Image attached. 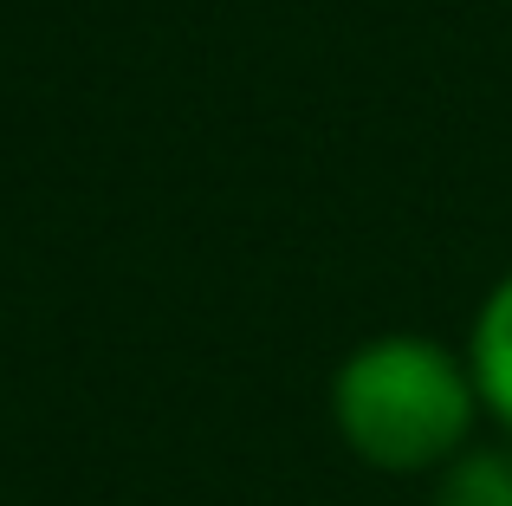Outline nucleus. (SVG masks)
I'll use <instances>...</instances> for the list:
<instances>
[{"label":"nucleus","mask_w":512,"mask_h":506,"mask_svg":"<svg viewBox=\"0 0 512 506\" xmlns=\"http://www.w3.org/2000/svg\"><path fill=\"white\" fill-rule=\"evenodd\" d=\"M467 370H474L480 409L512 442V273L493 279V292L480 299L474 325H467Z\"/></svg>","instance_id":"obj_2"},{"label":"nucleus","mask_w":512,"mask_h":506,"mask_svg":"<svg viewBox=\"0 0 512 506\" xmlns=\"http://www.w3.org/2000/svg\"><path fill=\"white\" fill-rule=\"evenodd\" d=\"M428 506H512V442H467L441 461Z\"/></svg>","instance_id":"obj_3"},{"label":"nucleus","mask_w":512,"mask_h":506,"mask_svg":"<svg viewBox=\"0 0 512 506\" xmlns=\"http://www.w3.org/2000/svg\"><path fill=\"white\" fill-rule=\"evenodd\" d=\"M487 416L467 351L428 331L357 338L331 370V429L376 474H435Z\"/></svg>","instance_id":"obj_1"}]
</instances>
